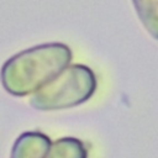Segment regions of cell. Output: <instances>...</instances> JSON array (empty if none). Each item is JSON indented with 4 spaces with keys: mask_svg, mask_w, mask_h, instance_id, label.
I'll list each match as a JSON object with an SVG mask.
<instances>
[{
    "mask_svg": "<svg viewBox=\"0 0 158 158\" xmlns=\"http://www.w3.org/2000/svg\"><path fill=\"white\" fill-rule=\"evenodd\" d=\"M44 158H88V151L79 138L62 137L51 143Z\"/></svg>",
    "mask_w": 158,
    "mask_h": 158,
    "instance_id": "obj_4",
    "label": "cell"
},
{
    "mask_svg": "<svg viewBox=\"0 0 158 158\" xmlns=\"http://www.w3.org/2000/svg\"><path fill=\"white\" fill-rule=\"evenodd\" d=\"M96 90V77L84 64L65 67L56 78L33 93L30 105L38 111L70 109L88 101Z\"/></svg>",
    "mask_w": 158,
    "mask_h": 158,
    "instance_id": "obj_2",
    "label": "cell"
},
{
    "mask_svg": "<svg viewBox=\"0 0 158 158\" xmlns=\"http://www.w3.org/2000/svg\"><path fill=\"white\" fill-rule=\"evenodd\" d=\"M132 5L143 27L158 41V0H132Z\"/></svg>",
    "mask_w": 158,
    "mask_h": 158,
    "instance_id": "obj_5",
    "label": "cell"
},
{
    "mask_svg": "<svg viewBox=\"0 0 158 158\" xmlns=\"http://www.w3.org/2000/svg\"><path fill=\"white\" fill-rule=\"evenodd\" d=\"M72 60L70 48L59 42L26 48L1 67L2 88L14 96L30 95L56 78Z\"/></svg>",
    "mask_w": 158,
    "mask_h": 158,
    "instance_id": "obj_1",
    "label": "cell"
},
{
    "mask_svg": "<svg viewBox=\"0 0 158 158\" xmlns=\"http://www.w3.org/2000/svg\"><path fill=\"white\" fill-rule=\"evenodd\" d=\"M51 143V138L42 132H23L16 138L10 158H44Z\"/></svg>",
    "mask_w": 158,
    "mask_h": 158,
    "instance_id": "obj_3",
    "label": "cell"
}]
</instances>
